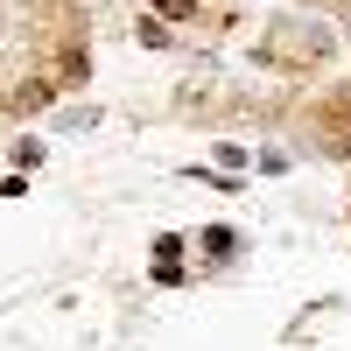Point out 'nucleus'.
<instances>
[{"instance_id":"2","label":"nucleus","mask_w":351,"mask_h":351,"mask_svg":"<svg viewBox=\"0 0 351 351\" xmlns=\"http://www.w3.org/2000/svg\"><path fill=\"white\" fill-rule=\"evenodd\" d=\"M232 246H239V232H225V225L204 232V253H211V260H232Z\"/></svg>"},{"instance_id":"3","label":"nucleus","mask_w":351,"mask_h":351,"mask_svg":"<svg viewBox=\"0 0 351 351\" xmlns=\"http://www.w3.org/2000/svg\"><path fill=\"white\" fill-rule=\"evenodd\" d=\"M36 162H43V141L21 134V141H14V169H36Z\"/></svg>"},{"instance_id":"4","label":"nucleus","mask_w":351,"mask_h":351,"mask_svg":"<svg viewBox=\"0 0 351 351\" xmlns=\"http://www.w3.org/2000/svg\"><path fill=\"white\" fill-rule=\"evenodd\" d=\"M134 36L148 43V49H162V43H169V28H162V21H134Z\"/></svg>"},{"instance_id":"1","label":"nucleus","mask_w":351,"mask_h":351,"mask_svg":"<svg viewBox=\"0 0 351 351\" xmlns=\"http://www.w3.org/2000/svg\"><path fill=\"white\" fill-rule=\"evenodd\" d=\"M148 8L169 21V28H197V14H211V8H204V0H148Z\"/></svg>"}]
</instances>
